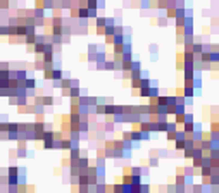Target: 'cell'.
I'll return each instance as SVG.
<instances>
[{
    "label": "cell",
    "instance_id": "2",
    "mask_svg": "<svg viewBox=\"0 0 219 193\" xmlns=\"http://www.w3.org/2000/svg\"><path fill=\"white\" fill-rule=\"evenodd\" d=\"M80 16H81V17H88V16H90L88 9H81V10H80Z\"/></svg>",
    "mask_w": 219,
    "mask_h": 193
},
{
    "label": "cell",
    "instance_id": "1",
    "mask_svg": "<svg viewBox=\"0 0 219 193\" xmlns=\"http://www.w3.org/2000/svg\"><path fill=\"white\" fill-rule=\"evenodd\" d=\"M200 172H202V176H211L212 174V167L211 165H202Z\"/></svg>",
    "mask_w": 219,
    "mask_h": 193
},
{
    "label": "cell",
    "instance_id": "3",
    "mask_svg": "<svg viewBox=\"0 0 219 193\" xmlns=\"http://www.w3.org/2000/svg\"><path fill=\"white\" fill-rule=\"evenodd\" d=\"M105 67H107V69H114V64H112V62H107V64H105Z\"/></svg>",
    "mask_w": 219,
    "mask_h": 193
}]
</instances>
